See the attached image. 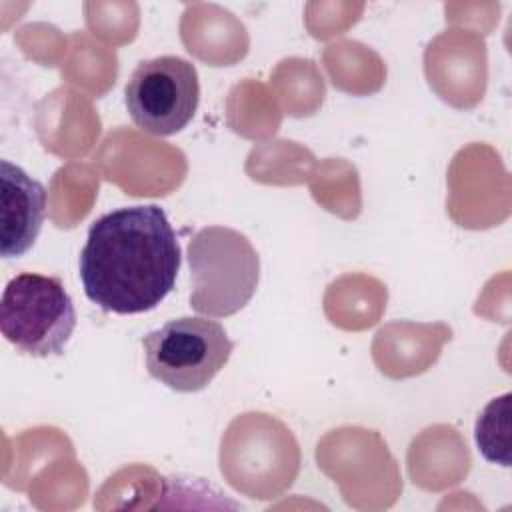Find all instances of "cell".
Returning a JSON list of instances; mask_svg holds the SVG:
<instances>
[{
	"mask_svg": "<svg viewBox=\"0 0 512 512\" xmlns=\"http://www.w3.org/2000/svg\"><path fill=\"white\" fill-rule=\"evenodd\" d=\"M180 264L176 232L156 204L102 214L92 222L78 262L88 300L114 314L156 308L172 292Z\"/></svg>",
	"mask_w": 512,
	"mask_h": 512,
	"instance_id": "6da1fadb",
	"label": "cell"
},
{
	"mask_svg": "<svg viewBox=\"0 0 512 512\" xmlns=\"http://www.w3.org/2000/svg\"><path fill=\"white\" fill-rule=\"evenodd\" d=\"M192 294L190 306L208 316L242 310L256 292L260 260L250 240L238 230L206 226L188 244Z\"/></svg>",
	"mask_w": 512,
	"mask_h": 512,
	"instance_id": "7a4b0ae2",
	"label": "cell"
},
{
	"mask_svg": "<svg viewBox=\"0 0 512 512\" xmlns=\"http://www.w3.org/2000/svg\"><path fill=\"white\" fill-rule=\"evenodd\" d=\"M76 328V308L58 276L22 272L8 280L0 302V330L18 352L60 356Z\"/></svg>",
	"mask_w": 512,
	"mask_h": 512,
	"instance_id": "3957f363",
	"label": "cell"
},
{
	"mask_svg": "<svg viewBox=\"0 0 512 512\" xmlns=\"http://www.w3.org/2000/svg\"><path fill=\"white\" fill-rule=\"evenodd\" d=\"M142 348L152 378L176 392H198L226 366L234 342L218 320L182 316L148 332Z\"/></svg>",
	"mask_w": 512,
	"mask_h": 512,
	"instance_id": "277c9868",
	"label": "cell"
},
{
	"mask_svg": "<svg viewBox=\"0 0 512 512\" xmlns=\"http://www.w3.org/2000/svg\"><path fill=\"white\" fill-rule=\"evenodd\" d=\"M222 442L240 448V456L220 454V466H226L222 474L248 498H272L288 488L298 474V442L282 422L268 414L238 416Z\"/></svg>",
	"mask_w": 512,
	"mask_h": 512,
	"instance_id": "5b68a950",
	"label": "cell"
},
{
	"mask_svg": "<svg viewBox=\"0 0 512 512\" xmlns=\"http://www.w3.org/2000/svg\"><path fill=\"white\" fill-rule=\"evenodd\" d=\"M124 102L132 122L154 136H172L188 126L200 102L198 72L180 56L142 60L126 88Z\"/></svg>",
	"mask_w": 512,
	"mask_h": 512,
	"instance_id": "8992f818",
	"label": "cell"
},
{
	"mask_svg": "<svg viewBox=\"0 0 512 512\" xmlns=\"http://www.w3.org/2000/svg\"><path fill=\"white\" fill-rule=\"evenodd\" d=\"M46 216V188L20 166L0 162V254L18 258L36 242Z\"/></svg>",
	"mask_w": 512,
	"mask_h": 512,
	"instance_id": "52a82bcc",
	"label": "cell"
},
{
	"mask_svg": "<svg viewBox=\"0 0 512 512\" xmlns=\"http://www.w3.org/2000/svg\"><path fill=\"white\" fill-rule=\"evenodd\" d=\"M476 444L488 462L510 466V394L494 398L476 420Z\"/></svg>",
	"mask_w": 512,
	"mask_h": 512,
	"instance_id": "ba28073f",
	"label": "cell"
}]
</instances>
